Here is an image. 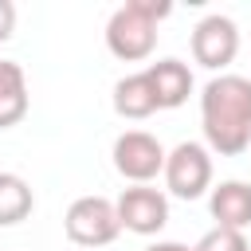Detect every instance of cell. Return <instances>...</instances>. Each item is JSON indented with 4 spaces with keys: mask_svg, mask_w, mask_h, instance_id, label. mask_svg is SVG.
<instances>
[{
    "mask_svg": "<svg viewBox=\"0 0 251 251\" xmlns=\"http://www.w3.org/2000/svg\"><path fill=\"white\" fill-rule=\"evenodd\" d=\"M204 141L220 157H239L251 145V78L216 75L200 94Z\"/></svg>",
    "mask_w": 251,
    "mask_h": 251,
    "instance_id": "obj_1",
    "label": "cell"
},
{
    "mask_svg": "<svg viewBox=\"0 0 251 251\" xmlns=\"http://www.w3.org/2000/svg\"><path fill=\"white\" fill-rule=\"evenodd\" d=\"M173 12L165 0H126L106 20V47L122 63H141L157 47V24Z\"/></svg>",
    "mask_w": 251,
    "mask_h": 251,
    "instance_id": "obj_2",
    "label": "cell"
},
{
    "mask_svg": "<svg viewBox=\"0 0 251 251\" xmlns=\"http://www.w3.org/2000/svg\"><path fill=\"white\" fill-rule=\"evenodd\" d=\"M63 231H67V239L75 247L98 251V247H106V243L118 239L122 220H118L114 200H106V196H78L67 208V216H63Z\"/></svg>",
    "mask_w": 251,
    "mask_h": 251,
    "instance_id": "obj_3",
    "label": "cell"
},
{
    "mask_svg": "<svg viewBox=\"0 0 251 251\" xmlns=\"http://www.w3.org/2000/svg\"><path fill=\"white\" fill-rule=\"evenodd\" d=\"M165 188L180 200H196L212 188V149L200 141H180L165 157Z\"/></svg>",
    "mask_w": 251,
    "mask_h": 251,
    "instance_id": "obj_4",
    "label": "cell"
},
{
    "mask_svg": "<svg viewBox=\"0 0 251 251\" xmlns=\"http://www.w3.org/2000/svg\"><path fill=\"white\" fill-rule=\"evenodd\" d=\"M165 145L145 129H126L114 141V169L133 184H149L157 173H165Z\"/></svg>",
    "mask_w": 251,
    "mask_h": 251,
    "instance_id": "obj_5",
    "label": "cell"
},
{
    "mask_svg": "<svg viewBox=\"0 0 251 251\" xmlns=\"http://www.w3.org/2000/svg\"><path fill=\"white\" fill-rule=\"evenodd\" d=\"M118 208V220L126 231L133 235H157L165 224H169V196L153 184H133V188H122V196L114 200Z\"/></svg>",
    "mask_w": 251,
    "mask_h": 251,
    "instance_id": "obj_6",
    "label": "cell"
},
{
    "mask_svg": "<svg viewBox=\"0 0 251 251\" xmlns=\"http://www.w3.org/2000/svg\"><path fill=\"white\" fill-rule=\"evenodd\" d=\"M239 55V27L235 20L212 12L192 27V59L208 71H224L231 59Z\"/></svg>",
    "mask_w": 251,
    "mask_h": 251,
    "instance_id": "obj_7",
    "label": "cell"
},
{
    "mask_svg": "<svg viewBox=\"0 0 251 251\" xmlns=\"http://www.w3.org/2000/svg\"><path fill=\"white\" fill-rule=\"evenodd\" d=\"M208 212L216 227H251V184L247 180H220L208 196Z\"/></svg>",
    "mask_w": 251,
    "mask_h": 251,
    "instance_id": "obj_8",
    "label": "cell"
},
{
    "mask_svg": "<svg viewBox=\"0 0 251 251\" xmlns=\"http://www.w3.org/2000/svg\"><path fill=\"white\" fill-rule=\"evenodd\" d=\"M145 75L153 78L161 110H176V106L188 102V94H192V71H188V63H180V59H157V63L145 67Z\"/></svg>",
    "mask_w": 251,
    "mask_h": 251,
    "instance_id": "obj_9",
    "label": "cell"
},
{
    "mask_svg": "<svg viewBox=\"0 0 251 251\" xmlns=\"http://www.w3.org/2000/svg\"><path fill=\"white\" fill-rule=\"evenodd\" d=\"M114 110H118L122 118H129V122H141V118L157 114L161 102H157L153 78H149L145 71H133V75L118 78V82H114Z\"/></svg>",
    "mask_w": 251,
    "mask_h": 251,
    "instance_id": "obj_10",
    "label": "cell"
},
{
    "mask_svg": "<svg viewBox=\"0 0 251 251\" xmlns=\"http://www.w3.org/2000/svg\"><path fill=\"white\" fill-rule=\"evenodd\" d=\"M31 98H27V75L16 59H0V129H12L24 122Z\"/></svg>",
    "mask_w": 251,
    "mask_h": 251,
    "instance_id": "obj_11",
    "label": "cell"
},
{
    "mask_svg": "<svg viewBox=\"0 0 251 251\" xmlns=\"http://www.w3.org/2000/svg\"><path fill=\"white\" fill-rule=\"evenodd\" d=\"M31 208H35L31 184L20 173H0V227L24 224L31 216Z\"/></svg>",
    "mask_w": 251,
    "mask_h": 251,
    "instance_id": "obj_12",
    "label": "cell"
},
{
    "mask_svg": "<svg viewBox=\"0 0 251 251\" xmlns=\"http://www.w3.org/2000/svg\"><path fill=\"white\" fill-rule=\"evenodd\" d=\"M192 251H251V243H247V235L235 231V227H212V231L200 235V243H196Z\"/></svg>",
    "mask_w": 251,
    "mask_h": 251,
    "instance_id": "obj_13",
    "label": "cell"
},
{
    "mask_svg": "<svg viewBox=\"0 0 251 251\" xmlns=\"http://www.w3.org/2000/svg\"><path fill=\"white\" fill-rule=\"evenodd\" d=\"M12 31H16V4L12 0H0V43L12 39Z\"/></svg>",
    "mask_w": 251,
    "mask_h": 251,
    "instance_id": "obj_14",
    "label": "cell"
},
{
    "mask_svg": "<svg viewBox=\"0 0 251 251\" xmlns=\"http://www.w3.org/2000/svg\"><path fill=\"white\" fill-rule=\"evenodd\" d=\"M145 251H192V247H184V243H176V239H157V243L145 247Z\"/></svg>",
    "mask_w": 251,
    "mask_h": 251,
    "instance_id": "obj_15",
    "label": "cell"
}]
</instances>
